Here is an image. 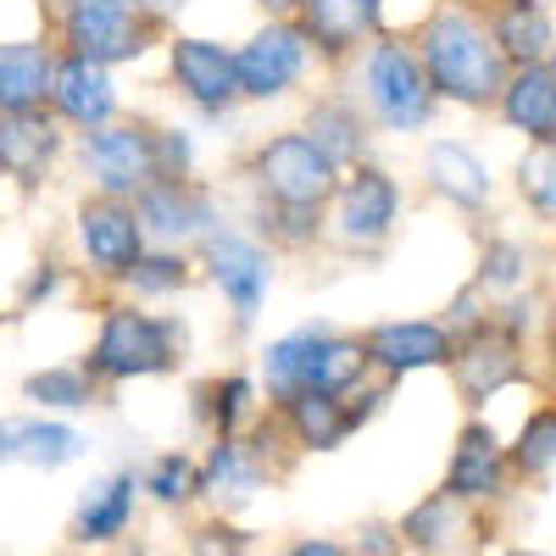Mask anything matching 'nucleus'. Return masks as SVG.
Masks as SVG:
<instances>
[{"label":"nucleus","mask_w":556,"mask_h":556,"mask_svg":"<svg viewBox=\"0 0 556 556\" xmlns=\"http://www.w3.org/2000/svg\"><path fill=\"white\" fill-rule=\"evenodd\" d=\"M273 484V456L251 434H223L201 451V501L212 513L235 518Z\"/></svg>","instance_id":"nucleus-22"},{"label":"nucleus","mask_w":556,"mask_h":556,"mask_svg":"<svg viewBox=\"0 0 556 556\" xmlns=\"http://www.w3.org/2000/svg\"><path fill=\"white\" fill-rule=\"evenodd\" d=\"M178 23L139 7V0H56L45 7V34L56 51L106 62V67H146L151 56H162V45Z\"/></svg>","instance_id":"nucleus-5"},{"label":"nucleus","mask_w":556,"mask_h":556,"mask_svg":"<svg viewBox=\"0 0 556 556\" xmlns=\"http://www.w3.org/2000/svg\"><path fill=\"white\" fill-rule=\"evenodd\" d=\"M139 7H151V12H162V17H184V7H190V0H139Z\"/></svg>","instance_id":"nucleus-45"},{"label":"nucleus","mask_w":556,"mask_h":556,"mask_svg":"<svg viewBox=\"0 0 556 556\" xmlns=\"http://www.w3.org/2000/svg\"><path fill=\"white\" fill-rule=\"evenodd\" d=\"M495 117H501V128L529 139V146H551L556 139V73L545 62L513 67L495 96Z\"/></svg>","instance_id":"nucleus-28"},{"label":"nucleus","mask_w":556,"mask_h":556,"mask_svg":"<svg viewBox=\"0 0 556 556\" xmlns=\"http://www.w3.org/2000/svg\"><path fill=\"white\" fill-rule=\"evenodd\" d=\"M406 184L395 167H384L379 156H367L356 167L340 173L334 201L323 206V228H329V251L374 262L395 245L401 223H406Z\"/></svg>","instance_id":"nucleus-7"},{"label":"nucleus","mask_w":556,"mask_h":556,"mask_svg":"<svg viewBox=\"0 0 556 556\" xmlns=\"http://www.w3.org/2000/svg\"><path fill=\"white\" fill-rule=\"evenodd\" d=\"M45 7H56V0H45Z\"/></svg>","instance_id":"nucleus-50"},{"label":"nucleus","mask_w":556,"mask_h":556,"mask_svg":"<svg viewBox=\"0 0 556 556\" xmlns=\"http://www.w3.org/2000/svg\"><path fill=\"white\" fill-rule=\"evenodd\" d=\"M17 395L28 401V412L78 417V412H96L106 401V384L73 356V362H39V367H28V374L17 379Z\"/></svg>","instance_id":"nucleus-30"},{"label":"nucleus","mask_w":556,"mask_h":556,"mask_svg":"<svg viewBox=\"0 0 556 556\" xmlns=\"http://www.w3.org/2000/svg\"><path fill=\"white\" fill-rule=\"evenodd\" d=\"M139 501H146V495H139V473L134 468L96 473L78 490V501H73V523H67L73 545H89V551L117 545L134 529V518H139Z\"/></svg>","instance_id":"nucleus-23"},{"label":"nucleus","mask_w":556,"mask_h":556,"mask_svg":"<svg viewBox=\"0 0 556 556\" xmlns=\"http://www.w3.org/2000/svg\"><path fill=\"white\" fill-rule=\"evenodd\" d=\"M451 7H484V0H451Z\"/></svg>","instance_id":"nucleus-47"},{"label":"nucleus","mask_w":556,"mask_h":556,"mask_svg":"<svg viewBox=\"0 0 556 556\" xmlns=\"http://www.w3.org/2000/svg\"><path fill=\"white\" fill-rule=\"evenodd\" d=\"M162 89L184 106V117L201 128H223L245 112L240 73H235V39L206 28H173L162 45Z\"/></svg>","instance_id":"nucleus-8"},{"label":"nucleus","mask_w":556,"mask_h":556,"mask_svg":"<svg viewBox=\"0 0 556 556\" xmlns=\"http://www.w3.org/2000/svg\"><path fill=\"white\" fill-rule=\"evenodd\" d=\"M285 556H351L345 540H329V534H301L285 545Z\"/></svg>","instance_id":"nucleus-43"},{"label":"nucleus","mask_w":556,"mask_h":556,"mask_svg":"<svg viewBox=\"0 0 556 556\" xmlns=\"http://www.w3.org/2000/svg\"><path fill=\"white\" fill-rule=\"evenodd\" d=\"M340 78L356 89V101H362L367 117H374L379 139L429 134L440 123V112H445L440 96L429 89L424 62H417V51H412V34H395V28L367 39Z\"/></svg>","instance_id":"nucleus-4"},{"label":"nucleus","mask_w":556,"mask_h":556,"mask_svg":"<svg viewBox=\"0 0 556 556\" xmlns=\"http://www.w3.org/2000/svg\"><path fill=\"white\" fill-rule=\"evenodd\" d=\"M513 190L518 201L534 212V217H551L556 223V139L551 146H529L513 167Z\"/></svg>","instance_id":"nucleus-39"},{"label":"nucleus","mask_w":556,"mask_h":556,"mask_svg":"<svg viewBox=\"0 0 556 556\" xmlns=\"http://www.w3.org/2000/svg\"><path fill=\"white\" fill-rule=\"evenodd\" d=\"M285 429V445L290 451H306V456H329L351 440V417H345V395H295L285 406H267Z\"/></svg>","instance_id":"nucleus-32"},{"label":"nucleus","mask_w":556,"mask_h":556,"mask_svg":"<svg viewBox=\"0 0 556 556\" xmlns=\"http://www.w3.org/2000/svg\"><path fill=\"white\" fill-rule=\"evenodd\" d=\"M235 195V217L251 228V235L273 251V256H285V262H301L312 251L329 245V228H323V212H301V206H273V201H256V195H240V190H228Z\"/></svg>","instance_id":"nucleus-29"},{"label":"nucleus","mask_w":556,"mask_h":556,"mask_svg":"<svg viewBox=\"0 0 556 556\" xmlns=\"http://www.w3.org/2000/svg\"><path fill=\"white\" fill-rule=\"evenodd\" d=\"M506 462H513V473L523 479H540L556 468V406H534L518 429V445H506Z\"/></svg>","instance_id":"nucleus-38"},{"label":"nucleus","mask_w":556,"mask_h":556,"mask_svg":"<svg viewBox=\"0 0 556 556\" xmlns=\"http://www.w3.org/2000/svg\"><path fill=\"white\" fill-rule=\"evenodd\" d=\"M235 190L240 195H256V201H273V206H301V212H323L340 190V162H329L312 134H301L295 123L285 128H267L256 139L235 151Z\"/></svg>","instance_id":"nucleus-6"},{"label":"nucleus","mask_w":556,"mask_h":556,"mask_svg":"<svg viewBox=\"0 0 556 556\" xmlns=\"http://www.w3.org/2000/svg\"><path fill=\"white\" fill-rule=\"evenodd\" d=\"M484 317H490V295L473 285V278H468V285H462V290L445 301V312H440V323H445L451 334H468V329H479Z\"/></svg>","instance_id":"nucleus-41"},{"label":"nucleus","mask_w":556,"mask_h":556,"mask_svg":"<svg viewBox=\"0 0 556 556\" xmlns=\"http://www.w3.org/2000/svg\"><path fill=\"white\" fill-rule=\"evenodd\" d=\"M462 529V501H451L445 490L424 495L417 506H406V518L395 523L401 534V551H417V556H440Z\"/></svg>","instance_id":"nucleus-34"},{"label":"nucleus","mask_w":556,"mask_h":556,"mask_svg":"<svg viewBox=\"0 0 556 556\" xmlns=\"http://www.w3.org/2000/svg\"><path fill=\"white\" fill-rule=\"evenodd\" d=\"M506 556H540V551H506Z\"/></svg>","instance_id":"nucleus-48"},{"label":"nucleus","mask_w":556,"mask_h":556,"mask_svg":"<svg viewBox=\"0 0 556 556\" xmlns=\"http://www.w3.org/2000/svg\"><path fill=\"white\" fill-rule=\"evenodd\" d=\"M146 245H151V235H146V223H139L134 201L78 190V201L67 212V256L78 267L84 290L112 295L128 278V267L146 256Z\"/></svg>","instance_id":"nucleus-10"},{"label":"nucleus","mask_w":556,"mask_h":556,"mask_svg":"<svg viewBox=\"0 0 556 556\" xmlns=\"http://www.w3.org/2000/svg\"><path fill=\"white\" fill-rule=\"evenodd\" d=\"M51 73H56V45L45 28L0 34V117L39 112L51 101Z\"/></svg>","instance_id":"nucleus-25"},{"label":"nucleus","mask_w":556,"mask_h":556,"mask_svg":"<svg viewBox=\"0 0 556 556\" xmlns=\"http://www.w3.org/2000/svg\"><path fill=\"white\" fill-rule=\"evenodd\" d=\"M201 123L190 117H156V173L162 178H201Z\"/></svg>","instance_id":"nucleus-37"},{"label":"nucleus","mask_w":556,"mask_h":556,"mask_svg":"<svg viewBox=\"0 0 556 556\" xmlns=\"http://www.w3.org/2000/svg\"><path fill=\"white\" fill-rule=\"evenodd\" d=\"M0 223H7V184H0Z\"/></svg>","instance_id":"nucleus-46"},{"label":"nucleus","mask_w":556,"mask_h":556,"mask_svg":"<svg viewBox=\"0 0 556 556\" xmlns=\"http://www.w3.org/2000/svg\"><path fill=\"white\" fill-rule=\"evenodd\" d=\"M96 451L89 429L73 417L51 412H0V468H28V473H62L73 462Z\"/></svg>","instance_id":"nucleus-19"},{"label":"nucleus","mask_w":556,"mask_h":556,"mask_svg":"<svg viewBox=\"0 0 556 556\" xmlns=\"http://www.w3.org/2000/svg\"><path fill=\"white\" fill-rule=\"evenodd\" d=\"M235 73H240L245 112L301 101L306 89L323 78L317 51H312V39L301 34L295 17H256L251 34L235 39Z\"/></svg>","instance_id":"nucleus-11"},{"label":"nucleus","mask_w":556,"mask_h":556,"mask_svg":"<svg viewBox=\"0 0 556 556\" xmlns=\"http://www.w3.org/2000/svg\"><path fill=\"white\" fill-rule=\"evenodd\" d=\"M295 7H301V0H251L256 17H295Z\"/></svg>","instance_id":"nucleus-44"},{"label":"nucleus","mask_w":556,"mask_h":556,"mask_svg":"<svg viewBox=\"0 0 556 556\" xmlns=\"http://www.w3.org/2000/svg\"><path fill=\"white\" fill-rule=\"evenodd\" d=\"M262 412H267V401H262V384H256L251 367H223V374L190 384V417L212 440L245 434Z\"/></svg>","instance_id":"nucleus-27"},{"label":"nucleus","mask_w":556,"mask_h":556,"mask_svg":"<svg viewBox=\"0 0 556 556\" xmlns=\"http://www.w3.org/2000/svg\"><path fill=\"white\" fill-rule=\"evenodd\" d=\"M545 67H551V73H556V51H551V62H545Z\"/></svg>","instance_id":"nucleus-49"},{"label":"nucleus","mask_w":556,"mask_h":556,"mask_svg":"<svg viewBox=\"0 0 556 556\" xmlns=\"http://www.w3.org/2000/svg\"><path fill=\"white\" fill-rule=\"evenodd\" d=\"M295 106H301L295 128L312 134V146L329 156V162L356 167V162H367V156H379V128H374V117L362 112L356 89H351L340 73H323Z\"/></svg>","instance_id":"nucleus-15"},{"label":"nucleus","mask_w":556,"mask_h":556,"mask_svg":"<svg viewBox=\"0 0 556 556\" xmlns=\"http://www.w3.org/2000/svg\"><path fill=\"white\" fill-rule=\"evenodd\" d=\"M351 556H401L395 523H362L356 540H351Z\"/></svg>","instance_id":"nucleus-42"},{"label":"nucleus","mask_w":556,"mask_h":556,"mask_svg":"<svg viewBox=\"0 0 556 556\" xmlns=\"http://www.w3.org/2000/svg\"><path fill=\"white\" fill-rule=\"evenodd\" d=\"M201 290V267H195V251H178V245H146L128 267V278L117 285V295L128 301H146V306H178L184 295Z\"/></svg>","instance_id":"nucleus-31"},{"label":"nucleus","mask_w":556,"mask_h":556,"mask_svg":"<svg viewBox=\"0 0 556 556\" xmlns=\"http://www.w3.org/2000/svg\"><path fill=\"white\" fill-rule=\"evenodd\" d=\"M73 285H78V267H73V256H62V251H45V256H34V262L23 267V278H17V295H12V312H17V317L51 312L62 295H73Z\"/></svg>","instance_id":"nucleus-36"},{"label":"nucleus","mask_w":556,"mask_h":556,"mask_svg":"<svg viewBox=\"0 0 556 556\" xmlns=\"http://www.w3.org/2000/svg\"><path fill=\"white\" fill-rule=\"evenodd\" d=\"M256 540L251 529H240L235 518H206L201 529H190V540H184V556H251Z\"/></svg>","instance_id":"nucleus-40"},{"label":"nucleus","mask_w":556,"mask_h":556,"mask_svg":"<svg viewBox=\"0 0 556 556\" xmlns=\"http://www.w3.org/2000/svg\"><path fill=\"white\" fill-rule=\"evenodd\" d=\"M412 51L429 73V89L440 96V106H456V112H495V96L506 84V56L495 51L490 39V23L479 7H429L412 28Z\"/></svg>","instance_id":"nucleus-2"},{"label":"nucleus","mask_w":556,"mask_h":556,"mask_svg":"<svg viewBox=\"0 0 556 556\" xmlns=\"http://www.w3.org/2000/svg\"><path fill=\"white\" fill-rule=\"evenodd\" d=\"M484 23L506 67H534L556 51V7L551 0H484Z\"/></svg>","instance_id":"nucleus-26"},{"label":"nucleus","mask_w":556,"mask_h":556,"mask_svg":"<svg viewBox=\"0 0 556 556\" xmlns=\"http://www.w3.org/2000/svg\"><path fill=\"white\" fill-rule=\"evenodd\" d=\"M529 267H534V256H529L523 240L490 235V240L479 245V262H473V285H479L490 301H506V295L529 290Z\"/></svg>","instance_id":"nucleus-35"},{"label":"nucleus","mask_w":556,"mask_h":556,"mask_svg":"<svg viewBox=\"0 0 556 556\" xmlns=\"http://www.w3.org/2000/svg\"><path fill=\"white\" fill-rule=\"evenodd\" d=\"M195 267H201V285L223 301V317L235 334H251L256 323L267 317V301L278 290V267L285 256H273L240 217H228L223 228L195 245Z\"/></svg>","instance_id":"nucleus-9"},{"label":"nucleus","mask_w":556,"mask_h":556,"mask_svg":"<svg viewBox=\"0 0 556 556\" xmlns=\"http://www.w3.org/2000/svg\"><path fill=\"white\" fill-rule=\"evenodd\" d=\"M356 334H362L367 367L390 384H401L412 374H434V367H445L451 351H456V334L440 317H379Z\"/></svg>","instance_id":"nucleus-16"},{"label":"nucleus","mask_w":556,"mask_h":556,"mask_svg":"<svg viewBox=\"0 0 556 556\" xmlns=\"http://www.w3.org/2000/svg\"><path fill=\"white\" fill-rule=\"evenodd\" d=\"M134 212L146 223L151 245H178L195 251L212 228L235 217V195L217 178H156L151 190L134 195Z\"/></svg>","instance_id":"nucleus-13"},{"label":"nucleus","mask_w":556,"mask_h":556,"mask_svg":"<svg viewBox=\"0 0 556 556\" xmlns=\"http://www.w3.org/2000/svg\"><path fill=\"white\" fill-rule=\"evenodd\" d=\"M67 134H89L112 117L128 112L123 101V73L106 67V62H89V56H73V51H56V73H51V101H45Z\"/></svg>","instance_id":"nucleus-17"},{"label":"nucleus","mask_w":556,"mask_h":556,"mask_svg":"<svg viewBox=\"0 0 556 556\" xmlns=\"http://www.w3.org/2000/svg\"><path fill=\"white\" fill-rule=\"evenodd\" d=\"M451 379H456V395L462 406H484L490 395L501 390H513L523 379V340L518 334H506L495 317H484L479 329L468 334H456V351H451Z\"/></svg>","instance_id":"nucleus-20"},{"label":"nucleus","mask_w":556,"mask_h":556,"mask_svg":"<svg viewBox=\"0 0 556 556\" xmlns=\"http://www.w3.org/2000/svg\"><path fill=\"white\" fill-rule=\"evenodd\" d=\"M67 173L96 195H123L134 201L139 190H151L156 173V117L151 112H123L89 134H73Z\"/></svg>","instance_id":"nucleus-12"},{"label":"nucleus","mask_w":556,"mask_h":556,"mask_svg":"<svg viewBox=\"0 0 556 556\" xmlns=\"http://www.w3.org/2000/svg\"><path fill=\"white\" fill-rule=\"evenodd\" d=\"M506 473H513V462H506V445L501 434L484 424V417H468L451 445V462H445V495L473 506V501H495L506 490Z\"/></svg>","instance_id":"nucleus-24"},{"label":"nucleus","mask_w":556,"mask_h":556,"mask_svg":"<svg viewBox=\"0 0 556 556\" xmlns=\"http://www.w3.org/2000/svg\"><path fill=\"white\" fill-rule=\"evenodd\" d=\"M417 178H424V190L451 206V212H490L495 201V167L479 146H468V139H456V134H434L424 139V151H417Z\"/></svg>","instance_id":"nucleus-18"},{"label":"nucleus","mask_w":556,"mask_h":556,"mask_svg":"<svg viewBox=\"0 0 556 556\" xmlns=\"http://www.w3.org/2000/svg\"><path fill=\"white\" fill-rule=\"evenodd\" d=\"M251 374H256L267 406H285L295 395H351L356 384L374 379V367H367L356 329L312 317V323H295V329L262 340Z\"/></svg>","instance_id":"nucleus-3"},{"label":"nucleus","mask_w":556,"mask_h":556,"mask_svg":"<svg viewBox=\"0 0 556 556\" xmlns=\"http://www.w3.org/2000/svg\"><path fill=\"white\" fill-rule=\"evenodd\" d=\"M67 156H73V134L45 106L0 117V184H7V195L39 201L67 173Z\"/></svg>","instance_id":"nucleus-14"},{"label":"nucleus","mask_w":556,"mask_h":556,"mask_svg":"<svg viewBox=\"0 0 556 556\" xmlns=\"http://www.w3.org/2000/svg\"><path fill=\"white\" fill-rule=\"evenodd\" d=\"M301 34L312 39L323 73H345L374 34H384V0H301Z\"/></svg>","instance_id":"nucleus-21"},{"label":"nucleus","mask_w":556,"mask_h":556,"mask_svg":"<svg viewBox=\"0 0 556 556\" xmlns=\"http://www.w3.org/2000/svg\"><path fill=\"white\" fill-rule=\"evenodd\" d=\"M190 356H195V323L184 317V312L128 301L117 290L112 295H96V329H89V345H84L78 362L106 390L167 379Z\"/></svg>","instance_id":"nucleus-1"},{"label":"nucleus","mask_w":556,"mask_h":556,"mask_svg":"<svg viewBox=\"0 0 556 556\" xmlns=\"http://www.w3.org/2000/svg\"><path fill=\"white\" fill-rule=\"evenodd\" d=\"M139 495L167 506V513H184V506H195L201 501V456L195 451H156L146 468H139Z\"/></svg>","instance_id":"nucleus-33"}]
</instances>
